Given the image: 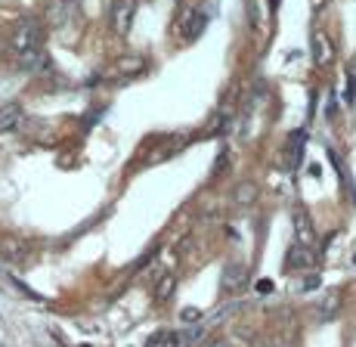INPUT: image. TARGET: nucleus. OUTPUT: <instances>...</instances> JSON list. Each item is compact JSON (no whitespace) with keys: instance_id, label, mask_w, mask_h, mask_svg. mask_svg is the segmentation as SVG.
<instances>
[{"instance_id":"obj_1","label":"nucleus","mask_w":356,"mask_h":347,"mask_svg":"<svg viewBox=\"0 0 356 347\" xmlns=\"http://www.w3.org/2000/svg\"><path fill=\"white\" fill-rule=\"evenodd\" d=\"M40 40H44V31L34 19H22L13 31V50H16L19 65L25 69H38L44 63V50H40Z\"/></svg>"},{"instance_id":"obj_2","label":"nucleus","mask_w":356,"mask_h":347,"mask_svg":"<svg viewBox=\"0 0 356 347\" xmlns=\"http://www.w3.org/2000/svg\"><path fill=\"white\" fill-rule=\"evenodd\" d=\"M134 13H136L134 0H112V6H108V25H112L115 35H121V38L127 35L130 25H134Z\"/></svg>"},{"instance_id":"obj_3","label":"nucleus","mask_w":356,"mask_h":347,"mask_svg":"<svg viewBox=\"0 0 356 347\" xmlns=\"http://www.w3.org/2000/svg\"><path fill=\"white\" fill-rule=\"evenodd\" d=\"M294 239H298V245H307V248L316 245V229H313L307 211H300V208L294 211Z\"/></svg>"},{"instance_id":"obj_4","label":"nucleus","mask_w":356,"mask_h":347,"mask_svg":"<svg viewBox=\"0 0 356 347\" xmlns=\"http://www.w3.org/2000/svg\"><path fill=\"white\" fill-rule=\"evenodd\" d=\"M22 118H25V108L22 106H19V103H3V106H0V134L16 131V127L22 124Z\"/></svg>"},{"instance_id":"obj_5","label":"nucleus","mask_w":356,"mask_h":347,"mask_svg":"<svg viewBox=\"0 0 356 347\" xmlns=\"http://www.w3.org/2000/svg\"><path fill=\"white\" fill-rule=\"evenodd\" d=\"M245 279H248V270H245L242 264H229L227 273H223V279H220V289L227 291V295H236V291L245 285Z\"/></svg>"},{"instance_id":"obj_6","label":"nucleus","mask_w":356,"mask_h":347,"mask_svg":"<svg viewBox=\"0 0 356 347\" xmlns=\"http://www.w3.org/2000/svg\"><path fill=\"white\" fill-rule=\"evenodd\" d=\"M313 63L316 65L332 63V40H328L323 31H313Z\"/></svg>"},{"instance_id":"obj_7","label":"nucleus","mask_w":356,"mask_h":347,"mask_svg":"<svg viewBox=\"0 0 356 347\" xmlns=\"http://www.w3.org/2000/svg\"><path fill=\"white\" fill-rule=\"evenodd\" d=\"M285 264H289V267H310L313 264V255H310V248H307V245H294V248L289 251V257H285Z\"/></svg>"},{"instance_id":"obj_8","label":"nucleus","mask_w":356,"mask_h":347,"mask_svg":"<svg viewBox=\"0 0 356 347\" xmlns=\"http://www.w3.org/2000/svg\"><path fill=\"white\" fill-rule=\"evenodd\" d=\"M254 195H257V186H254V183H242V186L236 189V199L242 202V205H251V202H254Z\"/></svg>"},{"instance_id":"obj_9","label":"nucleus","mask_w":356,"mask_h":347,"mask_svg":"<svg viewBox=\"0 0 356 347\" xmlns=\"http://www.w3.org/2000/svg\"><path fill=\"white\" fill-rule=\"evenodd\" d=\"M338 304H341L338 291H328L325 301H323V319H332V316H334V310H338Z\"/></svg>"},{"instance_id":"obj_10","label":"nucleus","mask_w":356,"mask_h":347,"mask_svg":"<svg viewBox=\"0 0 356 347\" xmlns=\"http://www.w3.org/2000/svg\"><path fill=\"white\" fill-rule=\"evenodd\" d=\"M174 285H177V279H174V276H164V279H161L159 291H155V295H159V301H168V298L174 295Z\"/></svg>"},{"instance_id":"obj_11","label":"nucleus","mask_w":356,"mask_h":347,"mask_svg":"<svg viewBox=\"0 0 356 347\" xmlns=\"http://www.w3.org/2000/svg\"><path fill=\"white\" fill-rule=\"evenodd\" d=\"M3 255L10 257V261H19V257H25V248L16 242H3Z\"/></svg>"},{"instance_id":"obj_12","label":"nucleus","mask_w":356,"mask_h":347,"mask_svg":"<svg viewBox=\"0 0 356 347\" xmlns=\"http://www.w3.org/2000/svg\"><path fill=\"white\" fill-rule=\"evenodd\" d=\"M161 344H164V347H177V344H180V335H174V332H170V335L161 338Z\"/></svg>"}]
</instances>
